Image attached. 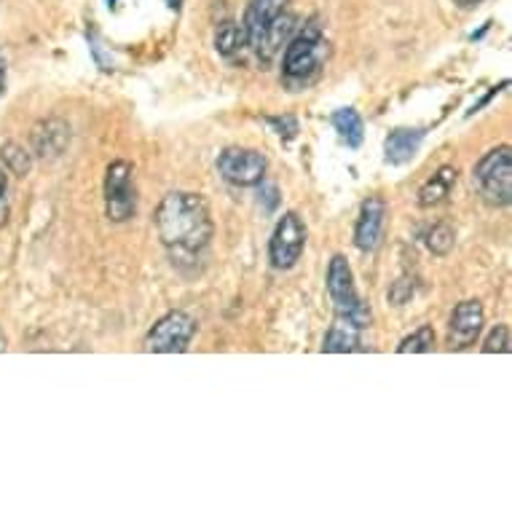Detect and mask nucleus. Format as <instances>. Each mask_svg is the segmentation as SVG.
<instances>
[{"label":"nucleus","instance_id":"obj_29","mask_svg":"<svg viewBox=\"0 0 512 512\" xmlns=\"http://www.w3.org/2000/svg\"><path fill=\"white\" fill-rule=\"evenodd\" d=\"M113 3H116V0H108V6H113Z\"/></svg>","mask_w":512,"mask_h":512},{"label":"nucleus","instance_id":"obj_4","mask_svg":"<svg viewBox=\"0 0 512 512\" xmlns=\"http://www.w3.org/2000/svg\"><path fill=\"white\" fill-rule=\"evenodd\" d=\"M328 293L336 303V314L349 317L354 325H360L362 330L368 328L370 322V309L362 303L354 287V274L352 266L346 261L344 255H333L328 266Z\"/></svg>","mask_w":512,"mask_h":512},{"label":"nucleus","instance_id":"obj_27","mask_svg":"<svg viewBox=\"0 0 512 512\" xmlns=\"http://www.w3.org/2000/svg\"><path fill=\"white\" fill-rule=\"evenodd\" d=\"M480 3H483V0H454V6H456V9H462V11L478 9Z\"/></svg>","mask_w":512,"mask_h":512},{"label":"nucleus","instance_id":"obj_2","mask_svg":"<svg viewBox=\"0 0 512 512\" xmlns=\"http://www.w3.org/2000/svg\"><path fill=\"white\" fill-rule=\"evenodd\" d=\"M330 57V43L319 19H309L298 33L287 41L285 59H282V81L290 92L309 89L325 70Z\"/></svg>","mask_w":512,"mask_h":512},{"label":"nucleus","instance_id":"obj_21","mask_svg":"<svg viewBox=\"0 0 512 512\" xmlns=\"http://www.w3.org/2000/svg\"><path fill=\"white\" fill-rule=\"evenodd\" d=\"M456 244V231L448 223H437V226L429 228L427 234V247L432 255H440V258H445L448 252L454 250Z\"/></svg>","mask_w":512,"mask_h":512},{"label":"nucleus","instance_id":"obj_9","mask_svg":"<svg viewBox=\"0 0 512 512\" xmlns=\"http://www.w3.org/2000/svg\"><path fill=\"white\" fill-rule=\"evenodd\" d=\"M483 322H486V314H483V306L480 301H462L451 314V322H448V346L462 352V349H470L475 341H478L480 330H483Z\"/></svg>","mask_w":512,"mask_h":512},{"label":"nucleus","instance_id":"obj_14","mask_svg":"<svg viewBox=\"0 0 512 512\" xmlns=\"http://www.w3.org/2000/svg\"><path fill=\"white\" fill-rule=\"evenodd\" d=\"M360 325H354L349 317H341L336 314V322L330 325V330L325 333V341H322V352L328 354H346L357 352L360 349Z\"/></svg>","mask_w":512,"mask_h":512},{"label":"nucleus","instance_id":"obj_24","mask_svg":"<svg viewBox=\"0 0 512 512\" xmlns=\"http://www.w3.org/2000/svg\"><path fill=\"white\" fill-rule=\"evenodd\" d=\"M413 298V282H408V279H397L395 285H392V290H389V301L395 303V306H403V303H408Z\"/></svg>","mask_w":512,"mask_h":512},{"label":"nucleus","instance_id":"obj_22","mask_svg":"<svg viewBox=\"0 0 512 512\" xmlns=\"http://www.w3.org/2000/svg\"><path fill=\"white\" fill-rule=\"evenodd\" d=\"M510 328L507 325H496L483 341V352L486 354H510Z\"/></svg>","mask_w":512,"mask_h":512},{"label":"nucleus","instance_id":"obj_7","mask_svg":"<svg viewBox=\"0 0 512 512\" xmlns=\"http://www.w3.org/2000/svg\"><path fill=\"white\" fill-rule=\"evenodd\" d=\"M306 223L298 212H285L282 220L274 228V236L269 242V261L277 271H290L301 261L303 247H306Z\"/></svg>","mask_w":512,"mask_h":512},{"label":"nucleus","instance_id":"obj_13","mask_svg":"<svg viewBox=\"0 0 512 512\" xmlns=\"http://www.w3.org/2000/svg\"><path fill=\"white\" fill-rule=\"evenodd\" d=\"M293 33H295V17L290 14V11H282V14H279V17L266 27V33L261 35L258 46L252 49L255 51V57L269 65L271 59L277 57L279 51H282V46H287V41L293 38Z\"/></svg>","mask_w":512,"mask_h":512},{"label":"nucleus","instance_id":"obj_16","mask_svg":"<svg viewBox=\"0 0 512 512\" xmlns=\"http://www.w3.org/2000/svg\"><path fill=\"white\" fill-rule=\"evenodd\" d=\"M424 140V129H397L387 137L384 151H387L389 164H405L419 153V145Z\"/></svg>","mask_w":512,"mask_h":512},{"label":"nucleus","instance_id":"obj_1","mask_svg":"<svg viewBox=\"0 0 512 512\" xmlns=\"http://www.w3.org/2000/svg\"><path fill=\"white\" fill-rule=\"evenodd\" d=\"M156 234L172 261H196L210 247L215 234L207 199L185 191L164 196L156 210Z\"/></svg>","mask_w":512,"mask_h":512},{"label":"nucleus","instance_id":"obj_19","mask_svg":"<svg viewBox=\"0 0 512 512\" xmlns=\"http://www.w3.org/2000/svg\"><path fill=\"white\" fill-rule=\"evenodd\" d=\"M215 46H218V51L223 57H236V54L247 46L242 25H236V22H223V25L218 27V35H215Z\"/></svg>","mask_w":512,"mask_h":512},{"label":"nucleus","instance_id":"obj_26","mask_svg":"<svg viewBox=\"0 0 512 512\" xmlns=\"http://www.w3.org/2000/svg\"><path fill=\"white\" fill-rule=\"evenodd\" d=\"M6 84H9V65H6V59L0 57V97L6 94Z\"/></svg>","mask_w":512,"mask_h":512},{"label":"nucleus","instance_id":"obj_18","mask_svg":"<svg viewBox=\"0 0 512 512\" xmlns=\"http://www.w3.org/2000/svg\"><path fill=\"white\" fill-rule=\"evenodd\" d=\"M0 159H3V167H6V172H11V175L25 177L27 172L33 169V153L19 143L3 145V148H0Z\"/></svg>","mask_w":512,"mask_h":512},{"label":"nucleus","instance_id":"obj_23","mask_svg":"<svg viewBox=\"0 0 512 512\" xmlns=\"http://www.w3.org/2000/svg\"><path fill=\"white\" fill-rule=\"evenodd\" d=\"M11 204H9V172L0 169V228L9 223Z\"/></svg>","mask_w":512,"mask_h":512},{"label":"nucleus","instance_id":"obj_20","mask_svg":"<svg viewBox=\"0 0 512 512\" xmlns=\"http://www.w3.org/2000/svg\"><path fill=\"white\" fill-rule=\"evenodd\" d=\"M435 349V330L432 325H421L419 330H413L411 336H405L397 346L400 354H427Z\"/></svg>","mask_w":512,"mask_h":512},{"label":"nucleus","instance_id":"obj_5","mask_svg":"<svg viewBox=\"0 0 512 512\" xmlns=\"http://www.w3.org/2000/svg\"><path fill=\"white\" fill-rule=\"evenodd\" d=\"M196 336V319L188 311H169L148 330L143 349L153 354H183Z\"/></svg>","mask_w":512,"mask_h":512},{"label":"nucleus","instance_id":"obj_11","mask_svg":"<svg viewBox=\"0 0 512 512\" xmlns=\"http://www.w3.org/2000/svg\"><path fill=\"white\" fill-rule=\"evenodd\" d=\"M287 3H290V0H250V6H247V14H244L242 22L244 38H247V49H255V46H258L261 35L266 33V27H269L282 11H287Z\"/></svg>","mask_w":512,"mask_h":512},{"label":"nucleus","instance_id":"obj_10","mask_svg":"<svg viewBox=\"0 0 512 512\" xmlns=\"http://www.w3.org/2000/svg\"><path fill=\"white\" fill-rule=\"evenodd\" d=\"M384 223H387V204L378 196H370L362 202L360 218L354 226V244L360 252H376L381 239H384Z\"/></svg>","mask_w":512,"mask_h":512},{"label":"nucleus","instance_id":"obj_15","mask_svg":"<svg viewBox=\"0 0 512 512\" xmlns=\"http://www.w3.org/2000/svg\"><path fill=\"white\" fill-rule=\"evenodd\" d=\"M456 177H459V172H456V167H440L432 175V180H427V183L421 185L419 188V207H437L440 202H445L448 196H451V191H454V185H456Z\"/></svg>","mask_w":512,"mask_h":512},{"label":"nucleus","instance_id":"obj_8","mask_svg":"<svg viewBox=\"0 0 512 512\" xmlns=\"http://www.w3.org/2000/svg\"><path fill=\"white\" fill-rule=\"evenodd\" d=\"M266 156L252 148H226L218 156V172L223 180L236 188H252L261 185L266 177Z\"/></svg>","mask_w":512,"mask_h":512},{"label":"nucleus","instance_id":"obj_28","mask_svg":"<svg viewBox=\"0 0 512 512\" xmlns=\"http://www.w3.org/2000/svg\"><path fill=\"white\" fill-rule=\"evenodd\" d=\"M169 9H180V0H167Z\"/></svg>","mask_w":512,"mask_h":512},{"label":"nucleus","instance_id":"obj_12","mask_svg":"<svg viewBox=\"0 0 512 512\" xmlns=\"http://www.w3.org/2000/svg\"><path fill=\"white\" fill-rule=\"evenodd\" d=\"M70 145V126L59 118H49V121H41V124L33 126V151L35 156L41 159H51V156H59L65 153V148Z\"/></svg>","mask_w":512,"mask_h":512},{"label":"nucleus","instance_id":"obj_17","mask_svg":"<svg viewBox=\"0 0 512 512\" xmlns=\"http://www.w3.org/2000/svg\"><path fill=\"white\" fill-rule=\"evenodd\" d=\"M333 129H336L341 140H344L349 148H360L362 137H365V124H362V116L354 108H341L333 113Z\"/></svg>","mask_w":512,"mask_h":512},{"label":"nucleus","instance_id":"obj_6","mask_svg":"<svg viewBox=\"0 0 512 512\" xmlns=\"http://www.w3.org/2000/svg\"><path fill=\"white\" fill-rule=\"evenodd\" d=\"M135 210V169L129 161H113L105 172V212L113 223H124Z\"/></svg>","mask_w":512,"mask_h":512},{"label":"nucleus","instance_id":"obj_3","mask_svg":"<svg viewBox=\"0 0 512 512\" xmlns=\"http://www.w3.org/2000/svg\"><path fill=\"white\" fill-rule=\"evenodd\" d=\"M475 183L480 194L496 207H507L512 202V148L499 145L475 164Z\"/></svg>","mask_w":512,"mask_h":512},{"label":"nucleus","instance_id":"obj_25","mask_svg":"<svg viewBox=\"0 0 512 512\" xmlns=\"http://www.w3.org/2000/svg\"><path fill=\"white\" fill-rule=\"evenodd\" d=\"M269 124L274 126V129H277L279 137L285 135L287 140H290V137L298 135V121H295V118H290V116H285V118H269Z\"/></svg>","mask_w":512,"mask_h":512}]
</instances>
